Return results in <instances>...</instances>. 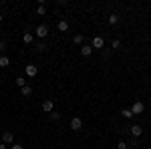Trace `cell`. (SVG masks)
Masks as SVG:
<instances>
[{"mask_svg":"<svg viewBox=\"0 0 151 149\" xmlns=\"http://www.w3.org/2000/svg\"><path fill=\"white\" fill-rule=\"evenodd\" d=\"M24 73H26V77L35 79L36 75H38V67H36V65H26V67H24Z\"/></svg>","mask_w":151,"mask_h":149,"instance_id":"obj_1","label":"cell"},{"mask_svg":"<svg viewBox=\"0 0 151 149\" xmlns=\"http://www.w3.org/2000/svg\"><path fill=\"white\" fill-rule=\"evenodd\" d=\"M36 36H38V38H47L48 36V26L47 24H38V26H36Z\"/></svg>","mask_w":151,"mask_h":149,"instance_id":"obj_2","label":"cell"},{"mask_svg":"<svg viewBox=\"0 0 151 149\" xmlns=\"http://www.w3.org/2000/svg\"><path fill=\"white\" fill-rule=\"evenodd\" d=\"M81 127H83L81 117H73V119H70V129H73V131H81Z\"/></svg>","mask_w":151,"mask_h":149,"instance_id":"obj_3","label":"cell"},{"mask_svg":"<svg viewBox=\"0 0 151 149\" xmlns=\"http://www.w3.org/2000/svg\"><path fill=\"white\" fill-rule=\"evenodd\" d=\"M143 111H145V105L141 103V101L133 103V107H131V113H133V117H135V115H139V113H143Z\"/></svg>","mask_w":151,"mask_h":149,"instance_id":"obj_4","label":"cell"},{"mask_svg":"<svg viewBox=\"0 0 151 149\" xmlns=\"http://www.w3.org/2000/svg\"><path fill=\"white\" fill-rule=\"evenodd\" d=\"M52 109H55V103H52L50 99H47V101L42 103V111H45V113H52Z\"/></svg>","mask_w":151,"mask_h":149,"instance_id":"obj_5","label":"cell"},{"mask_svg":"<svg viewBox=\"0 0 151 149\" xmlns=\"http://www.w3.org/2000/svg\"><path fill=\"white\" fill-rule=\"evenodd\" d=\"M2 143H14V135L10 131H4L2 133Z\"/></svg>","mask_w":151,"mask_h":149,"instance_id":"obj_6","label":"cell"},{"mask_svg":"<svg viewBox=\"0 0 151 149\" xmlns=\"http://www.w3.org/2000/svg\"><path fill=\"white\" fill-rule=\"evenodd\" d=\"M103 45H105L103 38H101V36H95V38H93V45H91V46H93V48H103Z\"/></svg>","mask_w":151,"mask_h":149,"instance_id":"obj_7","label":"cell"},{"mask_svg":"<svg viewBox=\"0 0 151 149\" xmlns=\"http://www.w3.org/2000/svg\"><path fill=\"white\" fill-rule=\"evenodd\" d=\"M91 53H93V46H89V45L81 46V55L83 57H91Z\"/></svg>","mask_w":151,"mask_h":149,"instance_id":"obj_8","label":"cell"},{"mask_svg":"<svg viewBox=\"0 0 151 149\" xmlns=\"http://www.w3.org/2000/svg\"><path fill=\"white\" fill-rule=\"evenodd\" d=\"M57 28L60 30V32H67V30H69V22H67V20H58Z\"/></svg>","mask_w":151,"mask_h":149,"instance_id":"obj_9","label":"cell"},{"mask_svg":"<svg viewBox=\"0 0 151 149\" xmlns=\"http://www.w3.org/2000/svg\"><path fill=\"white\" fill-rule=\"evenodd\" d=\"M141 133H143V127H141V125H133V127H131V135L139 137Z\"/></svg>","mask_w":151,"mask_h":149,"instance_id":"obj_10","label":"cell"},{"mask_svg":"<svg viewBox=\"0 0 151 149\" xmlns=\"http://www.w3.org/2000/svg\"><path fill=\"white\" fill-rule=\"evenodd\" d=\"M8 65H10V58H8V57H4V55H2V57H0V69H6Z\"/></svg>","mask_w":151,"mask_h":149,"instance_id":"obj_11","label":"cell"},{"mask_svg":"<svg viewBox=\"0 0 151 149\" xmlns=\"http://www.w3.org/2000/svg\"><path fill=\"white\" fill-rule=\"evenodd\" d=\"M20 91H22V95H24V97H30V95H32V87H30V85H24V87L20 89Z\"/></svg>","mask_w":151,"mask_h":149,"instance_id":"obj_12","label":"cell"},{"mask_svg":"<svg viewBox=\"0 0 151 149\" xmlns=\"http://www.w3.org/2000/svg\"><path fill=\"white\" fill-rule=\"evenodd\" d=\"M22 42L24 45H30V42H32V35H30V32H24L22 35Z\"/></svg>","mask_w":151,"mask_h":149,"instance_id":"obj_13","label":"cell"},{"mask_svg":"<svg viewBox=\"0 0 151 149\" xmlns=\"http://www.w3.org/2000/svg\"><path fill=\"white\" fill-rule=\"evenodd\" d=\"M35 48L38 50V53H45V50H47V45H45V42H36Z\"/></svg>","mask_w":151,"mask_h":149,"instance_id":"obj_14","label":"cell"},{"mask_svg":"<svg viewBox=\"0 0 151 149\" xmlns=\"http://www.w3.org/2000/svg\"><path fill=\"white\" fill-rule=\"evenodd\" d=\"M36 14H40V16H45V14H47V8H45V4H38V8H36Z\"/></svg>","mask_w":151,"mask_h":149,"instance_id":"obj_15","label":"cell"},{"mask_svg":"<svg viewBox=\"0 0 151 149\" xmlns=\"http://www.w3.org/2000/svg\"><path fill=\"white\" fill-rule=\"evenodd\" d=\"M117 22H119V16H117V14H111V16H109V24L113 26V24H117Z\"/></svg>","mask_w":151,"mask_h":149,"instance_id":"obj_16","label":"cell"},{"mask_svg":"<svg viewBox=\"0 0 151 149\" xmlns=\"http://www.w3.org/2000/svg\"><path fill=\"white\" fill-rule=\"evenodd\" d=\"M24 85H26V79H24V77H18V79H16V87H20V89H22Z\"/></svg>","mask_w":151,"mask_h":149,"instance_id":"obj_17","label":"cell"},{"mask_svg":"<svg viewBox=\"0 0 151 149\" xmlns=\"http://www.w3.org/2000/svg\"><path fill=\"white\" fill-rule=\"evenodd\" d=\"M121 115H123L125 119H131V117H133V113H131V109H123V111H121Z\"/></svg>","mask_w":151,"mask_h":149,"instance_id":"obj_18","label":"cell"},{"mask_svg":"<svg viewBox=\"0 0 151 149\" xmlns=\"http://www.w3.org/2000/svg\"><path fill=\"white\" fill-rule=\"evenodd\" d=\"M83 40H85V36H83V35H75V38H73V42H77V45H81Z\"/></svg>","mask_w":151,"mask_h":149,"instance_id":"obj_19","label":"cell"},{"mask_svg":"<svg viewBox=\"0 0 151 149\" xmlns=\"http://www.w3.org/2000/svg\"><path fill=\"white\" fill-rule=\"evenodd\" d=\"M119 46H121V40H113V42H111V48H113V50H115V48H119Z\"/></svg>","mask_w":151,"mask_h":149,"instance_id":"obj_20","label":"cell"},{"mask_svg":"<svg viewBox=\"0 0 151 149\" xmlns=\"http://www.w3.org/2000/svg\"><path fill=\"white\" fill-rule=\"evenodd\" d=\"M117 149H127V143H125V141H119V143H117Z\"/></svg>","mask_w":151,"mask_h":149,"instance_id":"obj_21","label":"cell"},{"mask_svg":"<svg viewBox=\"0 0 151 149\" xmlns=\"http://www.w3.org/2000/svg\"><path fill=\"white\" fill-rule=\"evenodd\" d=\"M50 119H52V121H58V119H60V115H58V113H50Z\"/></svg>","mask_w":151,"mask_h":149,"instance_id":"obj_22","label":"cell"},{"mask_svg":"<svg viewBox=\"0 0 151 149\" xmlns=\"http://www.w3.org/2000/svg\"><path fill=\"white\" fill-rule=\"evenodd\" d=\"M4 48H6V40H2V38H0V50H4Z\"/></svg>","mask_w":151,"mask_h":149,"instance_id":"obj_23","label":"cell"},{"mask_svg":"<svg viewBox=\"0 0 151 149\" xmlns=\"http://www.w3.org/2000/svg\"><path fill=\"white\" fill-rule=\"evenodd\" d=\"M10 149H24V147H22V145H18V143H12Z\"/></svg>","mask_w":151,"mask_h":149,"instance_id":"obj_24","label":"cell"},{"mask_svg":"<svg viewBox=\"0 0 151 149\" xmlns=\"http://www.w3.org/2000/svg\"><path fill=\"white\" fill-rule=\"evenodd\" d=\"M0 149H6V145H4V143H0Z\"/></svg>","mask_w":151,"mask_h":149,"instance_id":"obj_25","label":"cell"},{"mask_svg":"<svg viewBox=\"0 0 151 149\" xmlns=\"http://www.w3.org/2000/svg\"><path fill=\"white\" fill-rule=\"evenodd\" d=\"M2 18H4V16H2V14H0V22H2Z\"/></svg>","mask_w":151,"mask_h":149,"instance_id":"obj_26","label":"cell"}]
</instances>
